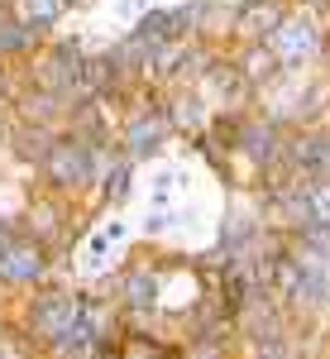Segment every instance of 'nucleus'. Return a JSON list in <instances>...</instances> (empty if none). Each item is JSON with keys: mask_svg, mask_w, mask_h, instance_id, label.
Segmentation results:
<instances>
[{"mask_svg": "<svg viewBox=\"0 0 330 359\" xmlns=\"http://www.w3.org/2000/svg\"><path fill=\"white\" fill-rule=\"evenodd\" d=\"M158 350L153 345H144V340H130V350H125V359H153Z\"/></svg>", "mask_w": 330, "mask_h": 359, "instance_id": "f257e3e1", "label": "nucleus"}]
</instances>
